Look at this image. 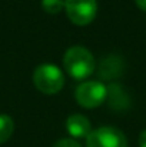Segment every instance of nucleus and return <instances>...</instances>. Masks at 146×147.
<instances>
[{
	"instance_id": "7ed1b4c3",
	"label": "nucleus",
	"mask_w": 146,
	"mask_h": 147,
	"mask_svg": "<svg viewBox=\"0 0 146 147\" xmlns=\"http://www.w3.org/2000/svg\"><path fill=\"white\" fill-rule=\"evenodd\" d=\"M106 97H107V89L103 83L97 80L82 82L75 90L76 101L85 109H96L102 106Z\"/></svg>"
},
{
	"instance_id": "20e7f679",
	"label": "nucleus",
	"mask_w": 146,
	"mask_h": 147,
	"mask_svg": "<svg viewBox=\"0 0 146 147\" xmlns=\"http://www.w3.org/2000/svg\"><path fill=\"white\" fill-rule=\"evenodd\" d=\"M65 10L69 20L76 26L90 24L97 13L96 0H65Z\"/></svg>"
},
{
	"instance_id": "9d476101",
	"label": "nucleus",
	"mask_w": 146,
	"mask_h": 147,
	"mask_svg": "<svg viewBox=\"0 0 146 147\" xmlns=\"http://www.w3.org/2000/svg\"><path fill=\"white\" fill-rule=\"evenodd\" d=\"M139 147H146V130L139 134Z\"/></svg>"
},
{
	"instance_id": "f03ea898",
	"label": "nucleus",
	"mask_w": 146,
	"mask_h": 147,
	"mask_svg": "<svg viewBox=\"0 0 146 147\" xmlns=\"http://www.w3.org/2000/svg\"><path fill=\"white\" fill-rule=\"evenodd\" d=\"M33 83L39 92L43 94H56L65 86V74L63 71L50 63H45L36 67L33 71Z\"/></svg>"
},
{
	"instance_id": "6e6552de",
	"label": "nucleus",
	"mask_w": 146,
	"mask_h": 147,
	"mask_svg": "<svg viewBox=\"0 0 146 147\" xmlns=\"http://www.w3.org/2000/svg\"><path fill=\"white\" fill-rule=\"evenodd\" d=\"M42 9L49 14H57L65 9V0H42Z\"/></svg>"
},
{
	"instance_id": "39448f33",
	"label": "nucleus",
	"mask_w": 146,
	"mask_h": 147,
	"mask_svg": "<svg viewBox=\"0 0 146 147\" xmlns=\"http://www.w3.org/2000/svg\"><path fill=\"white\" fill-rule=\"evenodd\" d=\"M86 147H128V139L119 129L102 126L86 137Z\"/></svg>"
},
{
	"instance_id": "1a4fd4ad",
	"label": "nucleus",
	"mask_w": 146,
	"mask_h": 147,
	"mask_svg": "<svg viewBox=\"0 0 146 147\" xmlns=\"http://www.w3.org/2000/svg\"><path fill=\"white\" fill-rule=\"evenodd\" d=\"M52 147H82L75 139H60Z\"/></svg>"
},
{
	"instance_id": "9b49d317",
	"label": "nucleus",
	"mask_w": 146,
	"mask_h": 147,
	"mask_svg": "<svg viewBox=\"0 0 146 147\" xmlns=\"http://www.w3.org/2000/svg\"><path fill=\"white\" fill-rule=\"evenodd\" d=\"M135 3H136V6H138L141 10L146 11V0H135Z\"/></svg>"
},
{
	"instance_id": "0eeeda50",
	"label": "nucleus",
	"mask_w": 146,
	"mask_h": 147,
	"mask_svg": "<svg viewBox=\"0 0 146 147\" xmlns=\"http://www.w3.org/2000/svg\"><path fill=\"white\" fill-rule=\"evenodd\" d=\"M14 130V121L7 114H0V144L6 143Z\"/></svg>"
},
{
	"instance_id": "f257e3e1",
	"label": "nucleus",
	"mask_w": 146,
	"mask_h": 147,
	"mask_svg": "<svg viewBox=\"0 0 146 147\" xmlns=\"http://www.w3.org/2000/svg\"><path fill=\"white\" fill-rule=\"evenodd\" d=\"M63 67L75 80H86L93 74L96 61L93 54L83 46H72L63 56Z\"/></svg>"
},
{
	"instance_id": "423d86ee",
	"label": "nucleus",
	"mask_w": 146,
	"mask_h": 147,
	"mask_svg": "<svg viewBox=\"0 0 146 147\" xmlns=\"http://www.w3.org/2000/svg\"><path fill=\"white\" fill-rule=\"evenodd\" d=\"M66 130L73 139H86L92 131V124L86 116L72 114L66 119Z\"/></svg>"
}]
</instances>
